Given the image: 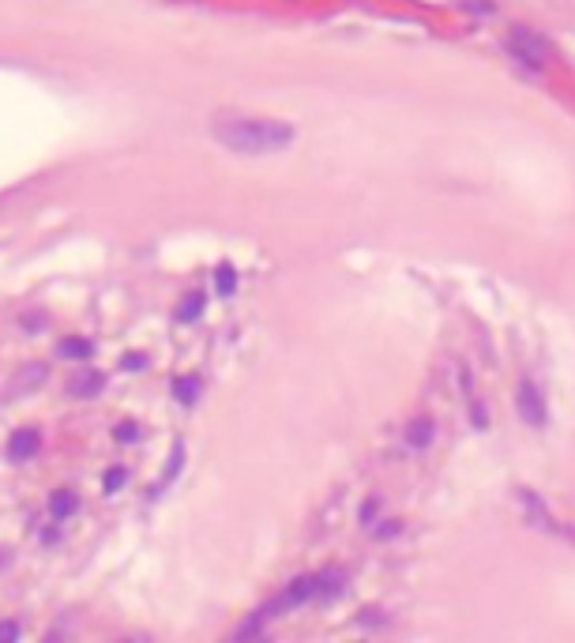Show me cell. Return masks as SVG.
Instances as JSON below:
<instances>
[{"label":"cell","instance_id":"obj_4","mask_svg":"<svg viewBox=\"0 0 575 643\" xmlns=\"http://www.w3.org/2000/svg\"><path fill=\"white\" fill-rule=\"evenodd\" d=\"M38 448H42V437H38L34 429H19V433H12V440H8V455L19 459V463H23V459H31Z\"/></svg>","mask_w":575,"mask_h":643},{"label":"cell","instance_id":"obj_9","mask_svg":"<svg viewBox=\"0 0 575 643\" xmlns=\"http://www.w3.org/2000/svg\"><path fill=\"white\" fill-rule=\"evenodd\" d=\"M61 354L64 358H87V354H91V343H87V339H64Z\"/></svg>","mask_w":575,"mask_h":643},{"label":"cell","instance_id":"obj_8","mask_svg":"<svg viewBox=\"0 0 575 643\" xmlns=\"http://www.w3.org/2000/svg\"><path fill=\"white\" fill-rule=\"evenodd\" d=\"M102 388V373H83V377L72 384V395H91Z\"/></svg>","mask_w":575,"mask_h":643},{"label":"cell","instance_id":"obj_3","mask_svg":"<svg viewBox=\"0 0 575 643\" xmlns=\"http://www.w3.org/2000/svg\"><path fill=\"white\" fill-rule=\"evenodd\" d=\"M515 403H519V418H523V422L534 425V429H542L545 425V403H542V395H538L534 384H519Z\"/></svg>","mask_w":575,"mask_h":643},{"label":"cell","instance_id":"obj_12","mask_svg":"<svg viewBox=\"0 0 575 643\" xmlns=\"http://www.w3.org/2000/svg\"><path fill=\"white\" fill-rule=\"evenodd\" d=\"M136 437H140L136 425H121V429H117V440H136Z\"/></svg>","mask_w":575,"mask_h":643},{"label":"cell","instance_id":"obj_5","mask_svg":"<svg viewBox=\"0 0 575 643\" xmlns=\"http://www.w3.org/2000/svg\"><path fill=\"white\" fill-rule=\"evenodd\" d=\"M433 433H436V425L429 422V418H414L410 429H406V440H410L414 448H429V444H433Z\"/></svg>","mask_w":575,"mask_h":643},{"label":"cell","instance_id":"obj_2","mask_svg":"<svg viewBox=\"0 0 575 643\" xmlns=\"http://www.w3.org/2000/svg\"><path fill=\"white\" fill-rule=\"evenodd\" d=\"M508 49H512V57L519 64H527V68H545V61H549V42H545L542 34L527 31V27H512V34H508Z\"/></svg>","mask_w":575,"mask_h":643},{"label":"cell","instance_id":"obj_14","mask_svg":"<svg viewBox=\"0 0 575 643\" xmlns=\"http://www.w3.org/2000/svg\"><path fill=\"white\" fill-rule=\"evenodd\" d=\"M218 286H222V290H230V286H234V271H230V267H226V271H218Z\"/></svg>","mask_w":575,"mask_h":643},{"label":"cell","instance_id":"obj_11","mask_svg":"<svg viewBox=\"0 0 575 643\" xmlns=\"http://www.w3.org/2000/svg\"><path fill=\"white\" fill-rule=\"evenodd\" d=\"M16 636H19V625H12V621L0 625V640H16Z\"/></svg>","mask_w":575,"mask_h":643},{"label":"cell","instance_id":"obj_7","mask_svg":"<svg viewBox=\"0 0 575 643\" xmlns=\"http://www.w3.org/2000/svg\"><path fill=\"white\" fill-rule=\"evenodd\" d=\"M173 395L181 399V403H192L196 395H200V380H192V377H181V380H173Z\"/></svg>","mask_w":575,"mask_h":643},{"label":"cell","instance_id":"obj_10","mask_svg":"<svg viewBox=\"0 0 575 643\" xmlns=\"http://www.w3.org/2000/svg\"><path fill=\"white\" fill-rule=\"evenodd\" d=\"M121 482H125V471H109L106 474V493H117V489H121Z\"/></svg>","mask_w":575,"mask_h":643},{"label":"cell","instance_id":"obj_1","mask_svg":"<svg viewBox=\"0 0 575 643\" xmlns=\"http://www.w3.org/2000/svg\"><path fill=\"white\" fill-rule=\"evenodd\" d=\"M211 136L237 155H279L294 143V125L275 117H249V113H218L211 121Z\"/></svg>","mask_w":575,"mask_h":643},{"label":"cell","instance_id":"obj_6","mask_svg":"<svg viewBox=\"0 0 575 643\" xmlns=\"http://www.w3.org/2000/svg\"><path fill=\"white\" fill-rule=\"evenodd\" d=\"M76 497H72V493H68V489H57V493H53V501H49V512H53V519H64V516H72V512H76Z\"/></svg>","mask_w":575,"mask_h":643},{"label":"cell","instance_id":"obj_13","mask_svg":"<svg viewBox=\"0 0 575 643\" xmlns=\"http://www.w3.org/2000/svg\"><path fill=\"white\" fill-rule=\"evenodd\" d=\"M192 316H200V298H192L185 305V313H181V320H192Z\"/></svg>","mask_w":575,"mask_h":643}]
</instances>
